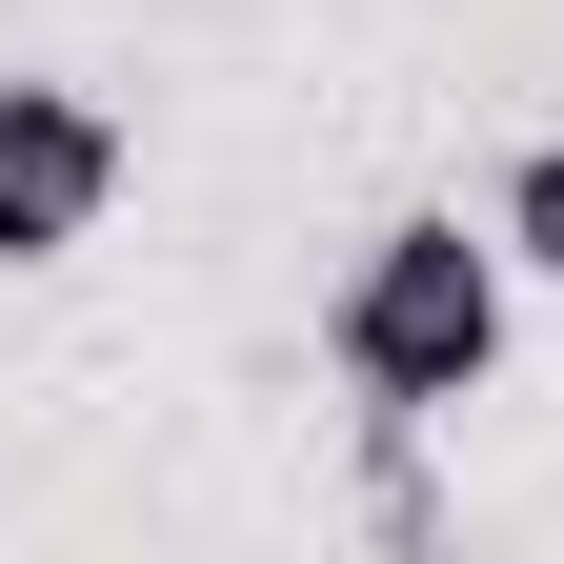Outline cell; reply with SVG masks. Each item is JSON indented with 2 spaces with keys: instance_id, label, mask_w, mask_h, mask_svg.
Instances as JSON below:
<instances>
[{
  "instance_id": "6da1fadb",
  "label": "cell",
  "mask_w": 564,
  "mask_h": 564,
  "mask_svg": "<svg viewBox=\"0 0 564 564\" xmlns=\"http://www.w3.org/2000/svg\"><path fill=\"white\" fill-rule=\"evenodd\" d=\"M505 323H524V262H505V223H464V202L364 223V262L323 282V364H343L364 423H464L505 383Z\"/></svg>"
},
{
  "instance_id": "7a4b0ae2",
  "label": "cell",
  "mask_w": 564,
  "mask_h": 564,
  "mask_svg": "<svg viewBox=\"0 0 564 564\" xmlns=\"http://www.w3.org/2000/svg\"><path fill=\"white\" fill-rule=\"evenodd\" d=\"M121 202V121L82 82H0V262H82Z\"/></svg>"
},
{
  "instance_id": "3957f363",
  "label": "cell",
  "mask_w": 564,
  "mask_h": 564,
  "mask_svg": "<svg viewBox=\"0 0 564 564\" xmlns=\"http://www.w3.org/2000/svg\"><path fill=\"white\" fill-rule=\"evenodd\" d=\"M484 223H505V262H524L544 303H564V141H524V162H505V202H484Z\"/></svg>"
}]
</instances>
